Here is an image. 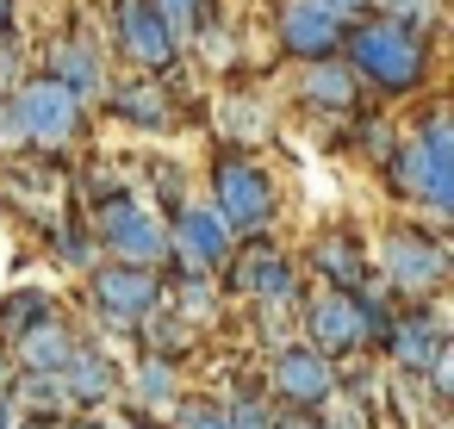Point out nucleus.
<instances>
[{
	"label": "nucleus",
	"instance_id": "nucleus-31",
	"mask_svg": "<svg viewBox=\"0 0 454 429\" xmlns=\"http://www.w3.org/2000/svg\"><path fill=\"white\" fill-rule=\"evenodd\" d=\"M13 32V0H0V38Z\"/></svg>",
	"mask_w": 454,
	"mask_h": 429
},
{
	"label": "nucleus",
	"instance_id": "nucleus-14",
	"mask_svg": "<svg viewBox=\"0 0 454 429\" xmlns=\"http://www.w3.org/2000/svg\"><path fill=\"white\" fill-rule=\"evenodd\" d=\"M57 379H63V392L82 398V404H100V398L119 386V373H113V361H106L100 348H69V361L57 367Z\"/></svg>",
	"mask_w": 454,
	"mask_h": 429
},
{
	"label": "nucleus",
	"instance_id": "nucleus-36",
	"mask_svg": "<svg viewBox=\"0 0 454 429\" xmlns=\"http://www.w3.org/2000/svg\"><path fill=\"white\" fill-rule=\"evenodd\" d=\"M286 429H299V423H286Z\"/></svg>",
	"mask_w": 454,
	"mask_h": 429
},
{
	"label": "nucleus",
	"instance_id": "nucleus-21",
	"mask_svg": "<svg viewBox=\"0 0 454 429\" xmlns=\"http://www.w3.org/2000/svg\"><path fill=\"white\" fill-rule=\"evenodd\" d=\"M44 317H51V292H38V286L0 299V336H13V342H20L32 324H44Z\"/></svg>",
	"mask_w": 454,
	"mask_h": 429
},
{
	"label": "nucleus",
	"instance_id": "nucleus-3",
	"mask_svg": "<svg viewBox=\"0 0 454 429\" xmlns=\"http://www.w3.org/2000/svg\"><path fill=\"white\" fill-rule=\"evenodd\" d=\"M13 113H20L26 137H32V144H44V150H69V144H75V131H82V100H75L57 75L26 82V88H20V100H13Z\"/></svg>",
	"mask_w": 454,
	"mask_h": 429
},
{
	"label": "nucleus",
	"instance_id": "nucleus-10",
	"mask_svg": "<svg viewBox=\"0 0 454 429\" xmlns=\"http://www.w3.org/2000/svg\"><path fill=\"white\" fill-rule=\"evenodd\" d=\"M168 249L181 255L187 274H206V268L231 261V230H224L218 212H206V206H181V212H175V230H168Z\"/></svg>",
	"mask_w": 454,
	"mask_h": 429
},
{
	"label": "nucleus",
	"instance_id": "nucleus-6",
	"mask_svg": "<svg viewBox=\"0 0 454 429\" xmlns=\"http://www.w3.org/2000/svg\"><path fill=\"white\" fill-rule=\"evenodd\" d=\"M113 26H119V44H125V57H131L144 75H162V69H175V51H181V38L168 32V20L150 7V0H119V7H113Z\"/></svg>",
	"mask_w": 454,
	"mask_h": 429
},
{
	"label": "nucleus",
	"instance_id": "nucleus-32",
	"mask_svg": "<svg viewBox=\"0 0 454 429\" xmlns=\"http://www.w3.org/2000/svg\"><path fill=\"white\" fill-rule=\"evenodd\" d=\"M330 7H336V13L348 20V13H361V7H367V0H330Z\"/></svg>",
	"mask_w": 454,
	"mask_h": 429
},
{
	"label": "nucleus",
	"instance_id": "nucleus-35",
	"mask_svg": "<svg viewBox=\"0 0 454 429\" xmlns=\"http://www.w3.org/2000/svg\"><path fill=\"white\" fill-rule=\"evenodd\" d=\"M26 429H57V423H26Z\"/></svg>",
	"mask_w": 454,
	"mask_h": 429
},
{
	"label": "nucleus",
	"instance_id": "nucleus-7",
	"mask_svg": "<svg viewBox=\"0 0 454 429\" xmlns=\"http://www.w3.org/2000/svg\"><path fill=\"white\" fill-rule=\"evenodd\" d=\"M342 32H348V20L330 7V0H286L280 7V51L286 57H305V63L336 57Z\"/></svg>",
	"mask_w": 454,
	"mask_h": 429
},
{
	"label": "nucleus",
	"instance_id": "nucleus-2",
	"mask_svg": "<svg viewBox=\"0 0 454 429\" xmlns=\"http://www.w3.org/2000/svg\"><path fill=\"white\" fill-rule=\"evenodd\" d=\"M392 181L404 193H417L435 218L454 212V131H448L442 106L417 125V137H404V150L392 156Z\"/></svg>",
	"mask_w": 454,
	"mask_h": 429
},
{
	"label": "nucleus",
	"instance_id": "nucleus-20",
	"mask_svg": "<svg viewBox=\"0 0 454 429\" xmlns=\"http://www.w3.org/2000/svg\"><path fill=\"white\" fill-rule=\"evenodd\" d=\"M317 274H324V280H336V292H355V286H361V274H367V268H361L355 237H342V230H336V237H324V243H317Z\"/></svg>",
	"mask_w": 454,
	"mask_h": 429
},
{
	"label": "nucleus",
	"instance_id": "nucleus-8",
	"mask_svg": "<svg viewBox=\"0 0 454 429\" xmlns=\"http://www.w3.org/2000/svg\"><path fill=\"white\" fill-rule=\"evenodd\" d=\"M386 280L398 292H429L448 280V249L423 230H392L386 237Z\"/></svg>",
	"mask_w": 454,
	"mask_h": 429
},
{
	"label": "nucleus",
	"instance_id": "nucleus-24",
	"mask_svg": "<svg viewBox=\"0 0 454 429\" xmlns=\"http://www.w3.org/2000/svg\"><path fill=\"white\" fill-rule=\"evenodd\" d=\"M137 392H144L150 404H168V398H175V373H168V361H162V355H156V361H144Z\"/></svg>",
	"mask_w": 454,
	"mask_h": 429
},
{
	"label": "nucleus",
	"instance_id": "nucleus-4",
	"mask_svg": "<svg viewBox=\"0 0 454 429\" xmlns=\"http://www.w3.org/2000/svg\"><path fill=\"white\" fill-rule=\"evenodd\" d=\"M212 193H218V206H212V212L224 218V230H262V224L274 218V187H268V175H262L249 156L218 162Z\"/></svg>",
	"mask_w": 454,
	"mask_h": 429
},
{
	"label": "nucleus",
	"instance_id": "nucleus-17",
	"mask_svg": "<svg viewBox=\"0 0 454 429\" xmlns=\"http://www.w3.org/2000/svg\"><path fill=\"white\" fill-rule=\"evenodd\" d=\"M69 348H75L69 330H63L57 317H44V324H32V330L20 336V367H26V373H57V367L69 361Z\"/></svg>",
	"mask_w": 454,
	"mask_h": 429
},
{
	"label": "nucleus",
	"instance_id": "nucleus-18",
	"mask_svg": "<svg viewBox=\"0 0 454 429\" xmlns=\"http://www.w3.org/2000/svg\"><path fill=\"white\" fill-rule=\"evenodd\" d=\"M392 355H398L404 373H423V367L442 355V330H435V317H404V324H392Z\"/></svg>",
	"mask_w": 454,
	"mask_h": 429
},
{
	"label": "nucleus",
	"instance_id": "nucleus-23",
	"mask_svg": "<svg viewBox=\"0 0 454 429\" xmlns=\"http://www.w3.org/2000/svg\"><path fill=\"white\" fill-rule=\"evenodd\" d=\"M150 7L168 20V32L181 38V32H193L200 20H206V0H150Z\"/></svg>",
	"mask_w": 454,
	"mask_h": 429
},
{
	"label": "nucleus",
	"instance_id": "nucleus-33",
	"mask_svg": "<svg viewBox=\"0 0 454 429\" xmlns=\"http://www.w3.org/2000/svg\"><path fill=\"white\" fill-rule=\"evenodd\" d=\"M0 429H13V398H0Z\"/></svg>",
	"mask_w": 454,
	"mask_h": 429
},
{
	"label": "nucleus",
	"instance_id": "nucleus-22",
	"mask_svg": "<svg viewBox=\"0 0 454 429\" xmlns=\"http://www.w3.org/2000/svg\"><path fill=\"white\" fill-rule=\"evenodd\" d=\"M386 13H392V26H404V32H429L435 26V13H442V0H386Z\"/></svg>",
	"mask_w": 454,
	"mask_h": 429
},
{
	"label": "nucleus",
	"instance_id": "nucleus-28",
	"mask_svg": "<svg viewBox=\"0 0 454 429\" xmlns=\"http://www.w3.org/2000/svg\"><path fill=\"white\" fill-rule=\"evenodd\" d=\"M224 429H268V410H255V404H237V410L224 417Z\"/></svg>",
	"mask_w": 454,
	"mask_h": 429
},
{
	"label": "nucleus",
	"instance_id": "nucleus-16",
	"mask_svg": "<svg viewBox=\"0 0 454 429\" xmlns=\"http://www.w3.org/2000/svg\"><path fill=\"white\" fill-rule=\"evenodd\" d=\"M305 100H311V106H324V113H348V106H355V69H348V63L317 57V63L305 69Z\"/></svg>",
	"mask_w": 454,
	"mask_h": 429
},
{
	"label": "nucleus",
	"instance_id": "nucleus-1",
	"mask_svg": "<svg viewBox=\"0 0 454 429\" xmlns=\"http://www.w3.org/2000/svg\"><path fill=\"white\" fill-rule=\"evenodd\" d=\"M342 44H348V69L367 75L380 94H411V88L429 75L423 38L404 32V26H392V20H367V26L342 32Z\"/></svg>",
	"mask_w": 454,
	"mask_h": 429
},
{
	"label": "nucleus",
	"instance_id": "nucleus-13",
	"mask_svg": "<svg viewBox=\"0 0 454 429\" xmlns=\"http://www.w3.org/2000/svg\"><path fill=\"white\" fill-rule=\"evenodd\" d=\"M311 330H317V342H324V348H355V342L367 336L355 292H324V299L311 305Z\"/></svg>",
	"mask_w": 454,
	"mask_h": 429
},
{
	"label": "nucleus",
	"instance_id": "nucleus-15",
	"mask_svg": "<svg viewBox=\"0 0 454 429\" xmlns=\"http://www.w3.org/2000/svg\"><path fill=\"white\" fill-rule=\"evenodd\" d=\"M51 75H57L75 100H94V94L106 88V69H100L94 44H82V38H69V44H57V51H51Z\"/></svg>",
	"mask_w": 454,
	"mask_h": 429
},
{
	"label": "nucleus",
	"instance_id": "nucleus-29",
	"mask_svg": "<svg viewBox=\"0 0 454 429\" xmlns=\"http://www.w3.org/2000/svg\"><path fill=\"white\" fill-rule=\"evenodd\" d=\"M181 429H224V417H218V410H200V404H193V410H181Z\"/></svg>",
	"mask_w": 454,
	"mask_h": 429
},
{
	"label": "nucleus",
	"instance_id": "nucleus-25",
	"mask_svg": "<svg viewBox=\"0 0 454 429\" xmlns=\"http://www.w3.org/2000/svg\"><path fill=\"white\" fill-rule=\"evenodd\" d=\"M224 131H231V137H262V131H268V119H262V106L231 100V106H224Z\"/></svg>",
	"mask_w": 454,
	"mask_h": 429
},
{
	"label": "nucleus",
	"instance_id": "nucleus-34",
	"mask_svg": "<svg viewBox=\"0 0 454 429\" xmlns=\"http://www.w3.org/2000/svg\"><path fill=\"white\" fill-rule=\"evenodd\" d=\"M69 429H106V423H69Z\"/></svg>",
	"mask_w": 454,
	"mask_h": 429
},
{
	"label": "nucleus",
	"instance_id": "nucleus-30",
	"mask_svg": "<svg viewBox=\"0 0 454 429\" xmlns=\"http://www.w3.org/2000/svg\"><path fill=\"white\" fill-rule=\"evenodd\" d=\"M57 249H63V255H69V261H88V243H82V237H75V230H57Z\"/></svg>",
	"mask_w": 454,
	"mask_h": 429
},
{
	"label": "nucleus",
	"instance_id": "nucleus-26",
	"mask_svg": "<svg viewBox=\"0 0 454 429\" xmlns=\"http://www.w3.org/2000/svg\"><path fill=\"white\" fill-rule=\"evenodd\" d=\"M181 317H212V286H206V274H187V280H181Z\"/></svg>",
	"mask_w": 454,
	"mask_h": 429
},
{
	"label": "nucleus",
	"instance_id": "nucleus-11",
	"mask_svg": "<svg viewBox=\"0 0 454 429\" xmlns=\"http://www.w3.org/2000/svg\"><path fill=\"white\" fill-rule=\"evenodd\" d=\"M274 379H280V392H286L293 404L330 398V361H324L317 348H286V355L274 361Z\"/></svg>",
	"mask_w": 454,
	"mask_h": 429
},
{
	"label": "nucleus",
	"instance_id": "nucleus-27",
	"mask_svg": "<svg viewBox=\"0 0 454 429\" xmlns=\"http://www.w3.org/2000/svg\"><path fill=\"white\" fill-rule=\"evenodd\" d=\"M20 144H32L26 125H20V113H13V106H0V150H20Z\"/></svg>",
	"mask_w": 454,
	"mask_h": 429
},
{
	"label": "nucleus",
	"instance_id": "nucleus-12",
	"mask_svg": "<svg viewBox=\"0 0 454 429\" xmlns=\"http://www.w3.org/2000/svg\"><path fill=\"white\" fill-rule=\"evenodd\" d=\"M231 286L237 292H255V299H286L293 292V268L274 255V249H249V255H237V268H231Z\"/></svg>",
	"mask_w": 454,
	"mask_h": 429
},
{
	"label": "nucleus",
	"instance_id": "nucleus-5",
	"mask_svg": "<svg viewBox=\"0 0 454 429\" xmlns=\"http://www.w3.org/2000/svg\"><path fill=\"white\" fill-rule=\"evenodd\" d=\"M94 230L106 237V249H119L125 261H156L168 255V230L156 224V212H144L125 193H100L94 199Z\"/></svg>",
	"mask_w": 454,
	"mask_h": 429
},
{
	"label": "nucleus",
	"instance_id": "nucleus-9",
	"mask_svg": "<svg viewBox=\"0 0 454 429\" xmlns=\"http://www.w3.org/2000/svg\"><path fill=\"white\" fill-rule=\"evenodd\" d=\"M156 299H162V280H156L150 268H137V261H119V268H100V274H94V305H100V317L137 324V317L156 311Z\"/></svg>",
	"mask_w": 454,
	"mask_h": 429
},
{
	"label": "nucleus",
	"instance_id": "nucleus-19",
	"mask_svg": "<svg viewBox=\"0 0 454 429\" xmlns=\"http://www.w3.org/2000/svg\"><path fill=\"white\" fill-rule=\"evenodd\" d=\"M113 113H119V119H131V125L162 131V125H168V94H162V88H150V82H131V88H113Z\"/></svg>",
	"mask_w": 454,
	"mask_h": 429
}]
</instances>
